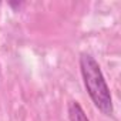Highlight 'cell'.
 <instances>
[{"label":"cell","instance_id":"7a4b0ae2","mask_svg":"<svg viewBox=\"0 0 121 121\" xmlns=\"http://www.w3.org/2000/svg\"><path fill=\"white\" fill-rule=\"evenodd\" d=\"M67 112H69V118L70 121H90V118L87 117L84 108L81 107V104L76 100H71L67 105Z\"/></svg>","mask_w":121,"mask_h":121},{"label":"cell","instance_id":"6da1fadb","mask_svg":"<svg viewBox=\"0 0 121 121\" xmlns=\"http://www.w3.org/2000/svg\"><path fill=\"white\" fill-rule=\"evenodd\" d=\"M80 71L83 77L84 87L97 110H100L104 115L111 117L114 112L112 95L110 87L104 78L101 67L98 61L88 53L80 54Z\"/></svg>","mask_w":121,"mask_h":121}]
</instances>
